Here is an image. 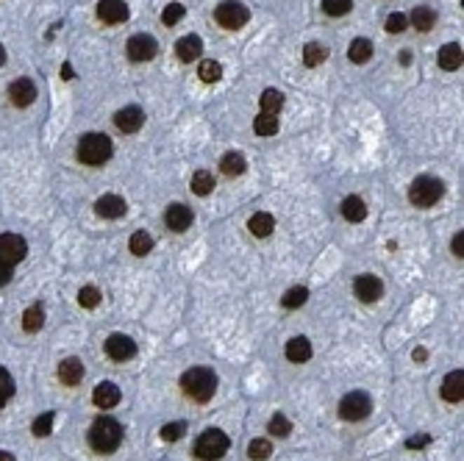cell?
Segmentation results:
<instances>
[{
	"instance_id": "cell-23",
	"label": "cell",
	"mask_w": 464,
	"mask_h": 461,
	"mask_svg": "<svg viewBox=\"0 0 464 461\" xmlns=\"http://www.w3.org/2000/svg\"><path fill=\"white\" fill-rule=\"evenodd\" d=\"M409 22L414 25V31H431L434 25H437V11L431 8V6H417L414 11H411V17H409Z\"/></svg>"
},
{
	"instance_id": "cell-48",
	"label": "cell",
	"mask_w": 464,
	"mask_h": 461,
	"mask_svg": "<svg viewBox=\"0 0 464 461\" xmlns=\"http://www.w3.org/2000/svg\"><path fill=\"white\" fill-rule=\"evenodd\" d=\"M425 356H428L425 348H417V350H414V362H425Z\"/></svg>"
},
{
	"instance_id": "cell-43",
	"label": "cell",
	"mask_w": 464,
	"mask_h": 461,
	"mask_svg": "<svg viewBox=\"0 0 464 461\" xmlns=\"http://www.w3.org/2000/svg\"><path fill=\"white\" fill-rule=\"evenodd\" d=\"M184 431H186V422H167L161 428V439L164 442H178L184 436Z\"/></svg>"
},
{
	"instance_id": "cell-6",
	"label": "cell",
	"mask_w": 464,
	"mask_h": 461,
	"mask_svg": "<svg viewBox=\"0 0 464 461\" xmlns=\"http://www.w3.org/2000/svg\"><path fill=\"white\" fill-rule=\"evenodd\" d=\"M370 411H373V397L367 392H348L339 400V417L345 422H359V420L370 417Z\"/></svg>"
},
{
	"instance_id": "cell-34",
	"label": "cell",
	"mask_w": 464,
	"mask_h": 461,
	"mask_svg": "<svg viewBox=\"0 0 464 461\" xmlns=\"http://www.w3.org/2000/svg\"><path fill=\"white\" fill-rule=\"evenodd\" d=\"M198 76H200V81H206V83H217L223 78V64L214 62V59H203L200 67H198Z\"/></svg>"
},
{
	"instance_id": "cell-30",
	"label": "cell",
	"mask_w": 464,
	"mask_h": 461,
	"mask_svg": "<svg viewBox=\"0 0 464 461\" xmlns=\"http://www.w3.org/2000/svg\"><path fill=\"white\" fill-rule=\"evenodd\" d=\"M325 59H328V48H325V45L309 42V45L303 48V64H306V67H320Z\"/></svg>"
},
{
	"instance_id": "cell-19",
	"label": "cell",
	"mask_w": 464,
	"mask_h": 461,
	"mask_svg": "<svg viewBox=\"0 0 464 461\" xmlns=\"http://www.w3.org/2000/svg\"><path fill=\"white\" fill-rule=\"evenodd\" d=\"M464 373L462 370H453V373H448L445 376V381H442V397L448 400V403H462L464 397Z\"/></svg>"
},
{
	"instance_id": "cell-24",
	"label": "cell",
	"mask_w": 464,
	"mask_h": 461,
	"mask_svg": "<svg viewBox=\"0 0 464 461\" xmlns=\"http://www.w3.org/2000/svg\"><path fill=\"white\" fill-rule=\"evenodd\" d=\"M339 209H342V217H345L348 223H362V220L367 217V206H364V200H362V198H356V195L345 198Z\"/></svg>"
},
{
	"instance_id": "cell-28",
	"label": "cell",
	"mask_w": 464,
	"mask_h": 461,
	"mask_svg": "<svg viewBox=\"0 0 464 461\" xmlns=\"http://www.w3.org/2000/svg\"><path fill=\"white\" fill-rule=\"evenodd\" d=\"M370 56H373V42L370 39H353L350 42V48H348V59L350 62H356V64H364V62H370Z\"/></svg>"
},
{
	"instance_id": "cell-27",
	"label": "cell",
	"mask_w": 464,
	"mask_h": 461,
	"mask_svg": "<svg viewBox=\"0 0 464 461\" xmlns=\"http://www.w3.org/2000/svg\"><path fill=\"white\" fill-rule=\"evenodd\" d=\"M42 325H45V308L39 306V303L25 308V314H22V328H25V333H36V331H42Z\"/></svg>"
},
{
	"instance_id": "cell-39",
	"label": "cell",
	"mask_w": 464,
	"mask_h": 461,
	"mask_svg": "<svg viewBox=\"0 0 464 461\" xmlns=\"http://www.w3.org/2000/svg\"><path fill=\"white\" fill-rule=\"evenodd\" d=\"M267 431H270L273 436H281V439H284V436L292 434V422H289L284 414H275V417L270 420V428H267Z\"/></svg>"
},
{
	"instance_id": "cell-20",
	"label": "cell",
	"mask_w": 464,
	"mask_h": 461,
	"mask_svg": "<svg viewBox=\"0 0 464 461\" xmlns=\"http://www.w3.org/2000/svg\"><path fill=\"white\" fill-rule=\"evenodd\" d=\"M81 378H83V364H81V359L70 356V359H64V362L59 364V381L64 386L81 384Z\"/></svg>"
},
{
	"instance_id": "cell-42",
	"label": "cell",
	"mask_w": 464,
	"mask_h": 461,
	"mask_svg": "<svg viewBox=\"0 0 464 461\" xmlns=\"http://www.w3.org/2000/svg\"><path fill=\"white\" fill-rule=\"evenodd\" d=\"M78 303L83 308H95L100 303V292H97V287H81V292H78Z\"/></svg>"
},
{
	"instance_id": "cell-11",
	"label": "cell",
	"mask_w": 464,
	"mask_h": 461,
	"mask_svg": "<svg viewBox=\"0 0 464 461\" xmlns=\"http://www.w3.org/2000/svg\"><path fill=\"white\" fill-rule=\"evenodd\" d=\"M8 100H11L14 106H20V109L31 106V103L36 100V83H34L31 78H17V81H11V83H8Z\"/></svg>"
},
{
	"instance_id": "cell-12",
	"label": "cell",
	"mask_w": 464,
	"mask_h": 461,
	"mask_svg": "<svg viewBox=\"0 0 464 461\" xmlns=\"http://www.w3.org/2000/svg\"><path fill=\"white\" fill-rule=\"evenodd\" d=\"M353 292H356V298H359L362 303H376V301H381V295H384V284H381V278H376V275H359L356 284H353Z\"/></svg>"
},
{
	"instance_id": "cell-21",
	"label": "cell",
	"mask_w": 464,
	"mask_h": 461,
	"mask_svg": "<svg viewBox=\"0 0 464 461\" xmlns=\"http://www.w3.org/2000/svg\"><path fill=\"white\" fill-rule=\"evenodd\" d=\"M284 353H287V359H289V362L303 364V362H309L311 359V342L306 339V336H295V339H289V342H287Z\"/></svg>"
},
{
	"instance_id": "cell-9",
	"label": "cell",
	"mask_w": 464,
	"mask_h": 461,
	"mask_svg": "<svg viewBox=\"0 0 464 461\" xmlns=\"http://www.w3.org/2000/svg\"><path fill=\"white\" fill-rule=\"evenodd\" d=\"M106 356L111 362H128V359L137 356V342L131 336H125V333H111L106 339Z\"/></svg>"
},
{
	"instance_id": "cell-31",
	"label": "cell",
	"mask_w": 464,
	"mask_h": 461,
	"mask_svg": "<svg viewBox=\"0 0 464 461\" xmlns=\"http://www.w3.org/2000/svg\"><path fill=\"white\" fill-rule=\"evenodd\" d=\"M253 131L259 134V137H275L278 134V120H275V114H259L256 120H253Z\"/></svg>"
},
{
	"instance_id": "cell-33",
	"label": "cell",
	"mask_w": 464,
	"mask_h": 461,
	"mask_svg": "<svg viewBox=\"0 0 464 461\" xmlns=\"http://www.w3.org/2000/svg\"><path fill=\"white\" fill-rule=\"evenodd\" d=\"M284 109V95L278 89H264L261 95V111L264 114H278Z\"/></svg>"
},
{
	"instance_id": "cell-50",
	"label": "cell",
	"mask_w": 464,
	"mask_h": 461,
	"mask_svg": "<svg viewBox=\"0 0 464 461\" xmlns=\"http://www.w3.org/2000/svg\"><path fill=\"white\" fill-rule=\"evenodd\" d=\"M411 62V56H409V50H400V64H409Z\"/></svg>"
},
{
	"instance_id": "cell-8",
	"label": "cell",
	"mask_w": 464,
	"mask_h": 461,
	"mask_svg": "<svg viewBox=\"0 0 464 461\" xmlns=\"http://www.w3.org/2000/svg\"><path fill=\"white\" fill-rule=\"evenodd\" d=\"M25 253H28V242L22 236H17V233H0V259L6 264H11V267L20 264L25 259Z\"/></svg>"
},
{
	"instance_id": "cell-35",
	"label": "cell",
	"mask_w": 464,
	"mask_h": 461,
	"mask_svg": "<svg viewBox=\"0 0 464 461\" xmlns=\"http://www.w3.org/2000/svg\"><path fill=\"white\" fill-rule=\"evenodd\" d=\"M309 301V289L306 287H292L284 298H281V306L284 308H301Z\"/></svg>"
},
{
	"instance_id": "cell-46",
	"label": "cell",
	"mask_w": 464,
	"mask_h": 461,
	"mask_svg": "<svg viewBox=\"0 0 464 461\" xmlns=\"http://www.w3.org/2000/svg\"><path fill=\"white\" fill-rule=\"evenodd\" d=\"M11 281V264H6L3 259H0V287H6Z\"/></svg>"
},
{
	"instance_id": "cell-52",
	"label": "cell",
	"mask_w": 464,
	"mask_h": 461,
	"mask_svg": "<svg viewBox=\"0 0 464 461\" xmlns=\"http://www.w3.org/2000/svg\"><path fill=\"white\" fill-rule=\"evenodd\" d=\"M6 62V50H3V45H0V64Z\"/></svg>"
},
{
	"instance_id": "cell-3",
	"label": "cell",
	"mask_w": 464,
	"mask_h": 461,
	"mask_svg": "<svg viewBox=\"0 0 464 461\" xmlns=\"http://www.w3.org/2000/svg\"><path fill=\"white\" fill-rule=\"evenodd\" d=\"M114 153V148H111V139L106 137V134H83L81 137V142H78L76 148V156L81 164H89V167H100V164H106L109 158Z\"/></svg>"
},
{
	"instance_id": "cell-32",
	"label": "cell",
	"mask_w": 464,
	"mask_h": 461,
	"mask_svg": "<svg viewBox=\"0 0 464 461\" xmlns=\"http://www.w3.org/2000/svg\"><path fill=\"white\" fill-rule=\"evenodd\" d=\"M212 189H214V175H212L209 170H198V172L192 175V192L200 195V198H206Z\"/></svg>"
},
{
	"instance_id": "cell-10",
	"label": "cell",
	"mask_w": 464,
	"mask_h": 461,
	"mask_svg": "<svg viewBox=\"0 0 464 461\" xmlns=\"http://www.w3.org/2000/svg\"><path fill=\"white\" fill-rule=\"evenodd\" d=\"M125 53H128L131 62H151L156 53H158V45H156L153 36H148V34H137V36L128 39Z\"/></svg>"
},
{
	"instance_id": "cell-18",
	"label": "cell",
	"mask_w": 464,
	"mask_h": 461,
	"mask_svg": "<svg viewBox=\"0 0 464 461\" xmlns=\"http://www.w3.org/2000/svg\"><path fill=\"white\" fill-rule=\"evenodd\" d=\"M175 53H178V59L186 62V64L195 62V59H200V53H203V42H200V36H195V34L181 36L178 45H175Z\"/></svg>"
},
{
	"instance_id": "cell-49",
	"label": "cell",
	"mask_w": 464,
	"mask_h": 461,
	"mask_svg": "<svg viewBox=\"0 0 464 461\" xmlns=\"http://www.w3.org/2000/svg\"><path fill=\"white\" fill-rule=\"evenodd\" d=\"M0 461H17V459H14V453H8V450H0Z\"/></svg>"
},
{
	"instance_id": "cell-25",
	"label": "cell",
	"mask_w": 464,
	"mask_h": 461,
	"mask_svg": "<svg viewBox=\"0 0 464 461\" xmlns=\"http://www.w3.org/2000/svg\"><path fill=\"white\" fill-rule=\"evenodd\" d=\"M462 62H464V56H462V45H456V42H448L442 50H439V67L442 70H459L462 67Z\"/></svg>"
},
{
	"instance_id": "cell-4",
	"label": "cell",
	"mask_w": 464,
	"mask_h": 461,
	"mask_svg": "<svg viewBox=\"0 0 464 461\" xmlns=\"http://www.w3.org/2000/svg\"><path fill=\"white\" fill-rule=\"evenodd\" d=\"M442 195H445V184L439 178H434V175H420L409 186V200L414 206H420V209L434 206L437 200H442Z\"/></svg>"
},
{
	"instance_id": "cell-17",
	"label": "cell",
	"mask_w": 464,
	"mask_h": 461,
	"mask_svg": "<svg viewBox=\"0 0 464 461\" xmlns=\"http://www.w3.org/2000/svg\"><path fill=\"white\" fill-rule=\"evenodd\" d=\"M120 386L111 384V381H103V384L95 386V392H92V403L97 406V408H114L117 403H120Z\"/></svg>"
},
{
	"instance_id": "cell-36",
	"label": "cell",
	"mask_w": 464,
	"mask_h": 461,
	"mask_svg": "<svg viewBox=\"0 0 464 461\" xmlns=\"http://www.w3.org/2000/svg\"><path fill=\"white\" fill-rule=\"evenodd\" d=\"M247 456H250V461H267L273 456V445L267 439H253L247 445Z\"/></svg>"
},
{
	"instance_id": "cell-37",
	"label": "cell",
	"mask_w": 464,
	"mask_h": 461,
	"mask_svg": "<svg viewBox=\"0 0 464 461\" xmlns=\"http://www.w3.org/2000/svg\"><path fill=\"white\" fill-rule=\"evenodd\" d=\"M53 420H56V414H53V411H45V414H39V417L34 420V425H31V431H34V436H39V439H45V436H50V428H53Z\"/></svg>"
},
{
	"instance_id": "cell-41",
	"label": "cell",
	"mask_w": 464,
	"mask_h": 461,
	"mask_svg": "<svg viewBox=\"0 0 464 461\" xmlns=\"http://www.w3.org/2000/svg\"><path fill=\"white\" fill-rule=\"evenodd\" d=\"M184 14H186V8H184L181 3H170V6H164V11H161V22H164V25H175Z\"/></svg>"
},
{
	"instance_id": "cell-51",
	"label": "cell",
	"mask_w": 464,
	"mask_h": 461,
	"mask_svg": "<svg viewBox=\"0 0 464 461\" xmlns=\"http://www.w3.org/2000/svg\"><path fill=\"white\" fill-rule=\"evenodd\" d=\"M64 78H67V81L73 78V67H70V64H64Z\"/></svg>"
},
{
	"instance_id": "cell-38",
	"label": "cell",
	"mask_w": 464,
	"mask_h": 461,
	"mask_svg": "<svg viewBox=\"0 0 464 461\" xmlns=\"http://www.w3.org/2000/svg\"><path fill=\"white\" fill-rule=\"evenodd\" d=\"M14 397V378L8 376V370L0 364V408Z\"/></svg>"
},
{
	"instance_id": "cell-40",
	"label": "cell",
	"mask_w": 464,
	"mask_h": 461,
	"mask_svg": "<svg viewBox=\"0 0 464 461\" xmlns=\"http://www.w3.org/2000/svg\"><path fill=\"white\" fill-rule=\"evenodd\" d=\"M322 8L328 17H342L353 8V0H322Z\"/></svg>"
},
{
	"instance_id": "cell-15",
	"label": "cell",
	"mask_w": 464,
	"mask_h": 461,
	"mask_svg": "<svg viewBox=\"0 0 464 461\" xmlns=\"http://www.w3.org/2000/svg\"><path fill=\"white\" fill-rule=\"evenodd\" d=\"M95 212L100 217H106V220H117V217H123L128 212V203L120 195H103V198L95 200Z\"/></svg>"
},
{
	"instance_id": "cell-29",
	"label": "cell",
	"mask_w": 464,
	"mask_h": 461,
	"mask_svg": "<svg viewBox=\"0 0 464 461\" xmlns=\"http://www.w3.org/2000/svg\"><path fill=\"white\" fill-rule=\"evenodd\" d=\"M128 247H131L134 256H148V253L153 250V236H151L148 230H137V233H131Z\"/></svg>"
},
{
	"instance_id": "cell-2",
	"label": "cell",
	"mask_w": 464,
	"mask_h": 461,
	"mask_svg": "<svg viewBox=\"0 0 464 461\" xmlns=\"http://www.w3.org/2000/svg\"><path fill=\"white\" fill-rule=\"evenodd\" d=\"M89 445L97 453H114L123 445V425L114 417H97L89 428Z\"/></svg>"
},
{
	"instance_id": "cell-14",
	"label": "cell",
	"mask_w": 464,
	"mask_h": 461,
	"mask_svg": "<svg viewBox=\"0 0 464 461\" xmlns=\"http://www.w3.org/2000/svg\"><path fill=\"white\" fill-rule=\"evenodd\" d=\"M128 6L123 3V0H100L97 3V17H100V22H106V25H120V22H125L128 20Z\"/></svg>"
},
{
	"instance_id": "cell-47",
	"label": "cell",
	"mask_w": 464,
	"mask_h": 461,
	"mask_svg": "<svg viewBox=\"0 0 464 461\" xmlns=\"http://www.w3.org/2000/svg\"><path fill=\"white\" fill-rule=\"evenodd\" d=\"M428 442H431V436H417V439H409V442H406V448L417 450V448H425Z\"/></svg>"
},
{
	"instance_id": "cell-44",
	"label": "cell",
	"mask_w": 464,
	"mask_h": 461,
	"mask_svg": "<svg viewBox=\"0 0 464 461\" xmlns=\"http://www.w3.org/2000/svg\"><path fill=\"white\" fill-rule=\"evenodd\" d=\"M406 25H409V17H403V14L395 11V14L387 17V25H384V28H387V34H403Z\"/></svg>"
},
{
	"instance_id": "cell-45",
	"label": "cell",
	"mask_w": 464,
	"mask_h": 461,
	"mask_svg": "<svg viewBox=\"0 0 464 461\" xmlns=\"http://www.w3.org/2000/svg\"><path fill=\"white\" fill-rule=\"evenodd\" d=\"M451 250H453L456 259H462L464 256V230H459V233L451 239Z\"/></svg>"
},
{
	"instance_id": "cell-26",
	"label": "cell",
	"mask_w": 464,
	"mask_h": 461,
	"mask_svg": "<svg viewBox=\"0 0 464 461\" xmlns=\"http://www.w3.org/2000/svg\"><path fill=\"white\" fill-rule=\"evenodd\" d=\"M220 170H223V175L236 178V175H242L247 170V161H245V156L239 153V151H231V153H226L220 158Z\"/></svg>"
},
{
	"instance_id": "cell-1",
	"label": "cell",
	"mask_w": 464,
	"mask_h": 461,
	"mask_svg": "<svg viewBox=\"0 0 464 461\" xmlns=\"http://www.w3.org/2000/svg\"><path fill=\"white\" fill-rule=\"evenodd\" d=\"M181 392L195 403H209L217 392V376L209 367H192L181 376Z\"/></svg>"
},
{
	"instance_id": "cell-13",
	"label": "cell",
	"mask_w": 464,
	"mask_h": 461,
	"mask_svg": "<svg viewBox=\"0 0 464 461\" xmlns=\"http://www.w3.org/2000/svg\"><path fill=\"white\" fill-rule=\"evenodd\" d=\"M142 123H145V111L139 106H125V109H120L114 114V125L123 134H137L142 128Z\"/></svg>"
},
{
	"instance_id": "cell-22",
	"label": "cell",
	"mask_w": 464,
	"mask_h": 461,
	"mask_svg": "<svg viewBox=\"0 0 464 461\" xmlns=\"http://www.w3.org/2000/svg\"><path fill=\"white\" fill-rule=\"evenodd\" d=\"M247 230H250L256 239H264V236H270V233L275 230V220H273V214H267V212H256V214L247 220Z\"/></svg>"
},
{
	"instance_id": "cell-7",
	"label": "cell",
	"mask_w": 464,
	"mask_h": 461,
	"mask_svg": "<svg viewBox=\"0 0 464 461\" xmlns=\"http://www.w3.org/2000/svg\"><path fill=\"white\" fill-rule=\"evenodd\" d=\"M214 20H217L223 28L236 31V28H242V25L250 20V11H247V6L239 3V0H223V3L214 8Z\"/></svg>"
},
{
	"instance_id": "cell-16",
	"label": "cell",
	"mask_w": 464,
	"mask_h": 461,
	"mask_svg": "<svg viewBox=\"0 0 464 461\" xmlns=\"http://www.w3.org/2000/svg\"><path fill=\"white\" fill-rule=\"evenodd\" d=\"M164 226L175 233L186 230L192 226V209H186L184 203H172L167 212H164Z\"/></svg>"
},
{
	"instance_id": "cell-5",
	"label": "cell",
	"mask_w": 464,
	"mask_h": 461,
	"mask_svg": "<svg viewBox=\"0 0 464 461\" xmlns=\"http://www.w3.org/2000/svg\"><path fill=\"white\" fill-rule=\"evenodd\" d=\"M228 436L223 434V431H217V428H209V431H203L200 436H198V442H195V453H198V459L200 461H220L226 453H228Z\"/></svg>"
}]
</instances>
